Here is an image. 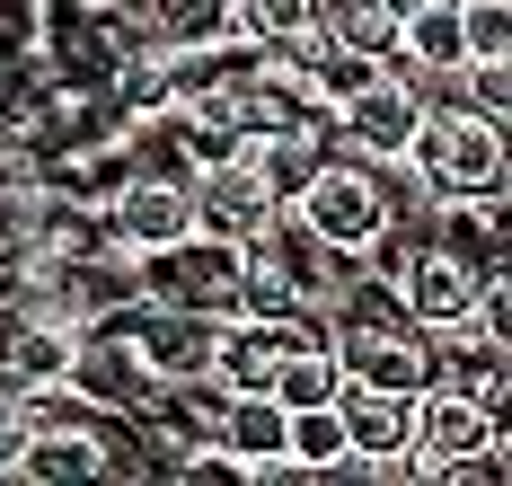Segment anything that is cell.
<instances>
[{
	"instance_id": "cell-1",
	"label": "cell",
	"mask_w": 512,
	"mask_h": 486,
	"mask_svg": "<svg viewBox=\"0 0 512 486\" xmlns=\"http://www.w3.org/2000/svg\"><path fill=\"white\" fill-rule=\"evenodd\" d=\"M512 124H486V115H468V107H451V115H424L415 124V142H407V160H415V177L433 186V204H451V195H504L512 186Z\"/></svg>"
},
{
	"instance_id": "cell-2",
	"label": "cell",
	"mask_w": 512,
	"mask_h": 486,
	"mask_svg": "<svg viewBox=\"0 0 512 486\" xmlns=\"http://www.w3.org/2000/svg\"><path fill=\"white\" fill-rule=\"evenodd\" d=\"M283 213L301 221L309 239L327 248V257H362L380 230H389V213H380V186H371V168L345 160V151H327L318 160V177L301 186V204H283Z\"/></svg>"
},
{
	"instance_id": "cell-3",
	"label": "cell",
	"mask_w": 512,
	"mask_h": 486,
	"mask_svg": "<svg viewBox=\"0 0 512 486\" xmlns=\"http://www.w3.org/2000/svg\"><path fill=\"white\" fill-rule=\"evenodd\" d=\"M239 274H248V248L186 230L177 248L142 257V301H159V310H204V319H230V310H239Z\"/></svg>"
},
{
	"instance_id": "cell-4",
	"label": "cell",
	"mask_w": 512,
	"mask_h": 486,
	"mask_svg": "<svg viewBox=\"0 0 512 486\" xmlns=\"http://www.w3.org/2000/svg\"><path fill=\"white\" fill-rule=\"evenodd\" d=\"M486 433H504L468 389L451 380H424L415 389V433H407V478H433V486H460V460L486 442Z\"/></svg>"
},
{
	"instance_id": "cell-5",
	"label": "cell",
	"mask_w": 512,
	"mask_h": 486,
	"mask_svg": "<svg viewBox=\"0 0 512 486\" xmlns=\"http://www.w3.org/2000/svg\"><path fill=\"white\" fill-rule=\"evenodd\" d=\"M98 221H106V248H124V257H159V248H177V239L195 230V204H186V177L124 168L115 195L98 204Z\"/></svg>"
},
{
	"instance_id": "cell-6",
	"label": "cell",
	"mask_w": 512,
	"mask_h": 486,
	"mask_svg": "<svg viewBox=\"0 0 512 486\" xmlns=\"http://www.w3.org/2000/svg\"><path fill=\"white\" fill-rule=\"evenodd\" d=\"M415 124H424V107H415L407 71H398V62H380L354 98L327 115V142H336L345 160H398V151L415 142Z\"/></svg>"
},
{
	"instance_id": "cell-7",
	"label": "cell",
	"mask_w": 512,
	"mask_h": 486,
	"mask_svg": "<svg viewBox=\"0 0 512 486\" xmlns=\"http://www.w3.org/2000/svg\"><path fill=\"white\" fill-rule=\"evenodd\" d=\"M336 416H345V478H407V433H415V389H371L336 380Z\"/></svg>"
},
{
	"instance_id": "cell-8",
	"label": "cell",
	"mask_w": 512,
	"mask_h": 486,
	"mask_svg": "<svg viewBox=\"0 0 512 486\" xmlns=\"http://www.w3.org/2000/svg\"><path fill=\"white\" fill-rule=\"evenodd\" d=\"M486 274H504V266H468L460 248H442V239L424 230L407 248V266H398V283H389V301H398L415 327H451V319L477 310V283H486Z\"/></svg>"
},
{
	"instance_id": "cell-9",
	"label": "cell",
	"mask_w": 512,
	"mask_h": 486,
	"mask_svg": "<svg viewBox=\"0 0 512 486\" xmlns=\"http://www.w3.org/2000/svg\"><path fill=\"white\" fill-rule=\"evenodd\" d=\"M186 204H195V230L204 239H230V248H256L274 221H283V204H265V186L248 177V160H212L186 177Z\"/></svg>"
},
{
	"instance_id": "cell-10",
	"label": "cell",
	"mask_w": 512,
	"mask_h": 486,
	"mask_svg": "<svg viewBox=\"0 0 512 486\" xmlns=\"http://www.w3.org/2000/svg\"><path fill=\"white\" fill-rule=\"evenodd\" d=\"M212 433L239 451L248 478H292V469H283V407H274L265 389H221V425Z\"/></svg>"
},
{
	"instance_id": "cell-11",
	"label": "cell",
	"mask_w": 512,
	"mask_h": 486,
	"mask_svg": "<svg viewBox=\"0 0 512 486\" xmlns=\"http://www.w3.org/2000/svg\"><path fill=\"white\" fill-rule=\"evenodd\" d=\"M327 151H336V142H327V133H301V124H292V133H248V142H239V160H248V177L265 186V204H301V186L318 177Z\"/></svg>"
},
{
	"instance_id": "cell-12",
	"label": "cell",
	"mask_w": 512,
	"mask_h": 486,
	"mask_svg": "<svg viewBox=\"0 0 512 486\" xmlns=\"http://www.w3.org/2000/svg\"><path fill=\"white\" fill-rule=\"evenodd\" d=\"M345 416H336V398L327 407H292L283 416V469L292 478H345Z\"/></svg>"
},
{
	"instance_id": "cell-13",
	"label": "cell",
	"mask_w": 512,
	"mask_h": 486,
	"mask_svg": "<svg viewBox=\"0 0 512 486\" xmlns=\"http://www.w3.org/2000/svg\"><path fill=\"white\" fill-rule=\"evenodd\" d=\"M318 36L362 62H389L398 54V9L389 0H318Z\"/></svg>"
},
{
	"instance_id": "cell-14",
	"label": "cell",
	"mask_w": 512,
	"mask_h": 486,
	"mask_svg": "<svg viewBox=\"0 0 512 486\" xmlns=\"http://www.w3.org/2000/svg\"><path fill=\"white\" fill-rule=\"evenodd\" d=\"M230 27L248 45H283V36L318 27V0H230Z\"/></svg>"
},
{
	"instance_id": "cell-15",
	"label": "cell",
	"mask_w": 512,
	"mask_h": 486,
	"mask_svg": "<svg viewBox=\"0 0 512 486\" xmlns=\"http://www.w3.org/2000/svg\"><path fill=\"white\" fill-rule=\"evenodd\" d=\"M460 54L512 62V0H460Z\"/></svg>"
},
{
	"instance_id": "cell-16",
	"label": "cell",
	"mask_w": 512,
	"mask_h": 486,
	"mask_svg": "<svg viewBox=\"0 0 512 486\" xmlns=\"http://www.w3.org/2000/svg\"><path fill=\"white\" fill-rule=\"evenodd\" d=\"M460 107L486 124H512V62H460Z\"/></svg>"
},
{
	"instance_id": "cell-17",
	"label": "cell",
	"mask_w": 512,
	"mask_h": 486,
	"mask_svg": "<svg viewBox=\"0 0 512 486\" xmlns=\"http://www.w3.org/2000/svg\"><path fill=\"white\" fill-rule=\"evenodd\" d=\"M36 36H45V0H0V54L36 62Z\"/></svg>"
}]
</instances>
